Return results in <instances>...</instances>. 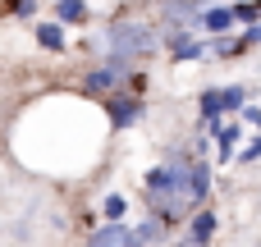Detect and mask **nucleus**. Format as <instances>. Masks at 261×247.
<instances>
[{
    "instance_id": "obj_22",
    "label": "nucleus",
    "mask_w": 261,
    "mask_h": 247,
    "mask_svg": "<svg viewBox=\"0 0 261 247\" xmlns=\"http://www.w3.org/2000/svg\"><path fill=\"white\" fill-rule=\"evenodd\" d=\"M257 9H261V0H257Z\"/></svg>"
},
{
    "instance_id": "obj_21",
    "label": "nucleus",
    "mask_w": 261,
    "mask_h": 247,
    "mask_svg": "<svg viewBox=\"0 0 261 247\" xmlns=\"http://www.w3.org/2000/svg\"><path fill=\"white\" fill-rule=\"evenodd\" d=\"M179 247H193V243H188V238H184V243H179Z\"/></svg>"
},
{
    "instance_id": "obj_9",
    "label": "nucleus",
    "mask_w": 261,
    "mask_h": 247,
    "mask_svg": "<svg viewBox=\"0 0 261 247\" xmlns=\"http://www.w3.org/2000/svg\"><path fill=\"white\" fill-rule=\"evenodd\" d=\"M202 28H206L211 37H229V28H234V5H206V9H202Z\"/></svg>"
},
{
    "instance_id": "obj_4",
    "label": "nucleus",
    "mask_w": 261,
    "mask_h": 247,
    "mask_svg": "<svg viewBox=\"0 0 261 247\" xmlns=\"http://www.w3.org/2000/svg\"><path fill=\"white\" fill-rule=\"evenodd\" d=\"M128 73H133V69H119V64H110V60H106V64H96V69H87V73H83V92L106 101V96H115L119 78H128Z\"/></svg>"
},
{
    "instance_id": "obj_8",
    "label": "nucleus",
    "mask_w": 261,
    "mask_h": 247,
    "mask_svg": "<svg viewBox=\"0 0 261 247\" xmlns=\"http://www.w3.org/2000/svg\"><path fill=\"white\" fill-rule=\"evenodd\" d=\"M161 46L170 50V60H202V55H206V46L193 41V32H170Z\"/></svg>"
},
{
    "instance_id": "obj_19",
    "label": "nucleus",
    "mask_w": 261,
    "mask_h": 247,
    "mask_svg": "<svg viewBox=\"0 0 261 247\" xmlns=\"http://www.w3.org/2000/svg\"><path fill=\"white\" fill-rule=\"evenodd\" d=\"M243 41H248V50H252V46H261V23H257V28H248V32H243Z\"/></svg>"
},
{
    "instance_id": "obj_18",
    "label": "nucleus",
    "mask_w": 261,
    "mask_h": 247,
    "mask_svg": "<svg viewBox=\"0 0 261 247\" xmlns=\"http://www.w3.org/2000/svg\"><path fill=\"white\" fill-rule=\"evenodd\" d=\"M5 9H9L14 18H32V9H37V0H9Z\"/></svg>"
},
{
    "instance_id": "obj_12",
    "label": "nucleus",
    "mask_w": 261,
    "mask_h": 247,
    "mask_svg": "<svg viewBox=\"0 0 261 247\" xmlns=\"http://www.w3.org/2000/svg\"><path fill=\"white\" fill-rule=\"evenodd\" d=\"M55 23H60V28L87 23V0H55Z\"/></svg>"
},
{
    "instance_id": "obj_7",
    "label": "nucleus",
    "mask_w": 261,
    "mask_h": 247,
    "mask_svg": "<svg viewBox=\"0 0 261 247\" xmlns=\"http://www.w3.org/2000/svg\"><path fill=\"white\" fill-rule=\"evenodd\" d=\"M206 197H211V165L197 156L193 170H188V206H202Z\"/></svg>"
},
{
    "instance_id": "obj_13",
    "label": "nucleus",
    "mask_w": 261,
    "mask_h": 247,
    "mask_svg": "<svg viewBox=\"0 0 261 247\" xmlns=\"http://www.w3.org/2000/svg\"><path fill=\"white\" fill-rule=\"evenodd\" d=\"M216 147H220L216 160H234V156H239V124H225V128L216 133Z\"/></svg>"
},
{
    "instance_id": "obj_15",
    "label": "nucleus",
    "mask_w": 261,
    "mask_h": 247,
    "mask_svg": "<svg viewBox=\"0 0 261 247\" xmlns=\"http://www.w3.org/2000/svg\"><path fill=\"white\" fill-rule=\"evenodd\" d=\"M206 50H216L220 60H229V55H243V50H248V41H243V37H216Z\"/></svg>"
},
{
    "instance_id": "obj_16",
    "label": "nucleus",
    "mask_w": 261,
    "mask_h": 247,
    "mask_svg": "<svg viewBox=\"0 0 261 247\" xmlns=\"http://www.w3.org/2000/svg\"><path fill=\"white\" fill-rule=\"evenodd\" d=\"M229 5H234V23H248V28H257V23H261L257 0H229Z\"/></svg>"
},
{
    "instance_id": "obj_3",
    "label": "nucleus",
    "mask_w": 261,
    "mask_h": 247,
    "mask_svg": "<svg viewBox=\"0 0 261 247\" xmlns=\"http://www.w3.org/2000/svg\"><path fill=\"white\" fill-rule=\"evenodd\" d=\"M101 115H106L110 128H133V124L147 115V105H142V96H133V92H115V96L101 101Z\"/></svg>"
},
{
    "instance_id": "obj_1",
    "label": "nucleus",
    "mask_w": 261,
    "mask_h": 247,
    "mask_svg": "<svg viewBox=\"0 0 261 247\" xmlns=\"http://www.w3.org/2000/svg\"><path fill=\"white\" fill-rule=\"evenodd\" d=\"M188 170H193V160H165L142 179V202L165 229L179 225V215L188 206Z\"/></svg>"
},
{
    "instance_id": "obj_5",
    "label": "nucleus",
    "mask_w": 261,
    "mask_h": 247,
    "mask_svg": "<svg viewBox=\"0 0 261 247\" xmlns=\"http://www.w3.org/2000/svg\"><path fill=\"white\" fill-rule=\"evenodd\" d=\"M202 9H206V5H197V0H161V18H165L174 32L197 28V23H202Z\"/></svg>"
},
{
    "instance_id": "obj_17",
    "label": "nucleus",
    "mask_w": 261,
    "mask_h": 247,
    "mask_svg": "<svg viewBox=\"0 0 261 247\" xmlns=\"http://www.w3.org/2000/svg\"><path fill=\"white\" fill-rule=\"evenodd\" d=\"M101 211H106V225H124V211H128V202H124L119 193H110V197L101 202Z\"/></svg>"
},
{
    "instance_id": "obj_2",
    "label": "nucleus",
    "mask_w": 261,
    "mask_h": 247,
    "mask_svg": "<svg viewBox=\"0 0 261 247\" xmlns=\"http://www.w3.org/2000/svg\"><path fill=\"white\" fill-rule=\"evenodd\" d=\"M106 60L119 69H133V60H142L147 50H156V28H147L142 18H110L106 23Z\"/></svg>"
},
{
    "instance_id": "obj_10",
    "label": "nucleus",
    "mask_w": 261,
    "mask_h": 247,
    "mask_svg": "<svg viewBox=\"0 0 261 247\" xmlns=\"http://www.w3.org/2000/svg\"><path fill=\"white\" fill-rule=\"evenodd\" d=\"M216 229H220L216 211H197V215H193V225H188V243H193V247H211Z\"/></svg>"
},
{
    "instance_id": "obj_11",
    "label": "nucleus",
    "mask_w": 261,
    "mask_h": 247,
    "mask_svg": "<svg viewBox=\"0 0 261 247\" xmlns=\"http://www.w3.org/2000/svg\"><path fill=\"white\" fill-rule=\"evenodd\" d=\"M32 37H37V46H41V50H64V46H69V32H64L55 18H50V23H37V28H32Z\"/></svg>"
},
{
    "instance_id": "obj_14",
    "label": "nucleus",
    "mask_w": 261,
    "mask_h": 247,
    "mask_svg": "<svg viewBox=\"0 0 261 247\" xmlns=\"http://www.w3.org/2000/svg\"><path fill=\"white\" fill-rule=\"evenodd\" d=\"M87 247H124V225H101L87 238Z\"/></svg>"
},
{
    "instance_id": "obj_20",
    "label": "nucleus",
    "mask_w": 261,
    "mask_h": 247,
    "mask_svg": "<svg viewBox=\"0 0 261 247\" xmlns=\"http://www.w3.org/2000/svg\"><path fill=\"white\" fill-rule=\"evenodd\" d=\"M243 119H248L252 128H261V110H257V105H248V110H243Z\"/></svg>"
},
{
    "instance_id": "obj_6",
    "label": "nucleus",
    "mask_w": 261,
    "mask_h": 247,
    "mask_svg": "<svg viewBox=\"0 0 261 247\" xmlns=\"http://www.w3.org/2000/svg\"><path fill=\"white\" fill-rule=\"evenodd\" d=\"M165 234H170V229H165L156 215H147V220H142V225H133V229L124 225V247H151V243H161Z\"/></svg>"
}]
</instances>
